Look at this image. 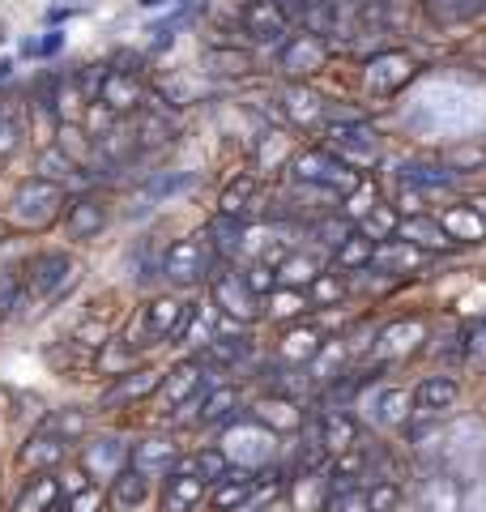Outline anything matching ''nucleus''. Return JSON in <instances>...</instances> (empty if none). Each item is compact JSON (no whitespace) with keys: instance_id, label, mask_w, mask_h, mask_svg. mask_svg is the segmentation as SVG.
I'll return each instance as SVG.
<instances>
[{"instance_id":"nucleus-1","label":"nucleus","mask_w":486,"mask_h":512,"mask_svg":"<svg viewBox=\"0 0 486 512\" xmlns=\"http://www.w3.org/2000/svg\"><path fill=\"white\" fill-rule=\"evenodd\" d=\"M222 457L231 461V466H239V470H261V466H269L273 457H278V436H273L269 427H261L252 419V414H239V419H231L222 427Z\"/></svg>"},{"instance_id":"nucleus-2","label":"nucleus","mask_w":486,"mask_h":512,"mask_svg":"<svg viewBox=\"0 0 486 512\" xmlns=\"http://www.w3.org/2000/svg\"><path fill=\"white\" fill-rule=\"evenodd\" d=\"M60 214H64V188L39 180V175L22 180L9 197V222L18 231H47Z\"/></svg>"},{"instance_id":"nucleus-3","label":"nucleus","mask_w":486,"mask_h":512,"mask_svg":"<svg viewBox=\"0 0 486 512\" xmlns=\"http://www.w3.org/2000/svg\"><path fill=\"white\" fill-rule=\"evenodd\" d=\"M77 282V261L64 248H43L35 252L30 261L22 265V286H26V299L47 303V299H60L69 286Z\"/></svg>"},{"instance_id":"nucleus-4","label":"nucleus","mask_w":486,"mask_h":512,"mask_svg":"<svg viewBox=\"0 0 486 512\" xmlns=\"http://www.w3.org/2000/svg\"><path fill=\"white\" fill-rule=\"evenodd\" d=\"M209 295H214V308L218 316L235 320V325H252V320H261L265 308H261V295H252V286L243 282L239 269H218V274H209Z\"/></svg>"},{"instance_id":"nucleus-5","label":"nucleus","mask_w":486,"mask_h":512,"mask_svg":"<svg viewBox=\"0 0 486 512\" xmlns=\"http://www.w3.org/2000/svg\"><path fill=\"white\" fill-rule=\"evenodd\" d=\"M158 274L167 278L171 286H197L214 274V252H209L205 239L188 235V239H175V244L162 252L158 261Z\"/></svg>"},{"instance_id":"nucleus-6","label":"nucleus","mask_w":486,"mask_h":512,"mask_svg":"<svg viewBox=\"0 0 486 512\" xmlns=\"http://www.w3.org/2000/svg\"><path fill=\"white\" fill-rule=\"evenodd\" d=\"M214 376H218L214 363H205L201 355H192L184 363H175L171 372H162V384H158L154 397H162V406H167V410H180L184 402H192V397H201Z\"/></svg>"},{"instance_id":"nucleus-7","label":"nucleus","mask_w":486,"mask_h":512,"mask_svg":"<svg viewBox=\"0 0 486 512\" xmlns=\"http://www.w3.org/2000/svg\"><path fill=\"white\" fill-rule=\"evenodd\" d=\"M188 316H192V303H184V299H175V295L150 299V303H145V312H141V329H145V342H141V346L180 342Z\"/></svg>"},{"instance_id":"nucleus-8","label":"nucleus","mask_w":486,"mask_h":512,"mask_svg":"<svg viewBox=\"0 0 486 512\" xmlns=\"http://www.w3.org/2000/svg\"><path fill=\"white\" fill-rule=\"evenodd\" d=\"M94 103H99L107 116H137L145 107V82L141 73H124V69H111L103 73L99 90H94Z\"/></svg>"},{"instance_id":"nucleus-9","label":"nucleus","mask_w":486,"mask_h":512,"mask_svg":"<svg viewBox=\"0 0 486 512\" xmlns=\"http://www.w3.org/2000/svg\"><path fill=\"white\" fill-rule=\"evenodd\" d=\"M290 171H295V180H303V184H320V188H333V192H354L359 188V171L337 163L329 150H303Z\"/></svg>"},{"instance_id":"nucleus-10","label":"nucleus","mask_w":486,"mask_h":512,"mask_svg":"<svg viewBox=\"0 0 486 512\" xmlns=\"http://www.w3.org/2000/svg\"><path fill=\"white\" fill-rule=\"evenodd\" d=\"M329 154L337 158V163H346L350 171L354 167H371L380 158V141L376 133H371L367 124L350 120V124H333L329 128Z\"/></svg>"},{"instance_id":"nucleus-11","label":"nucleus","mask_w":486,"mask_h":512,"mask_svg":"<svg viewBox=\"0 0 486 512\" xmlns=\"http://www.w3.org/2000/svg\"><path fill=\"white\" fill-rule=\"evenodd\" d=\"M81 474L90 478L94 487L99 483H111L120 470H128V444L120 436H99L90 444H81Z\"/></svg>"},{"instance_id":"nucleus-12","label":"nucleus","mask_w":486,"mask_h":512,"mask_svg":"<svg viewBox=\"0 0 486 512\" xmlns=\"http://www.w3.org/2000/svg\"><path fill=\"white\" fill-rule=\"evenodd\" d=\"M64 231H69V239H94L107 231L111 222V210L103 197H94V192H77V197H64Z\"/></svg>"},{"instance_id":"nucleus-13","label":"nucleus","mask_w":486,"mask_h":512,"mask_svg":"<svg viewBox=\"0 0 486 512\" xmlns=\"http://www.w3.org/2000/svg\"><path fill=\"white\" fill-rule=\"evenodd\" d=\"M158 384H162V372H158V367H133V372L116 376V380H111L107 389H103L99 410H128V406L145 402V397H154V393H158Z\"/></svg>"},{"instance_id":"nucleus-14","label":"nucleus","mask_w":486,"mask_h":512,"mask_svg":"<svg viewBox=\"0 0 486 512\" xmlns=\"http://www.w3.org/2000/svg\"><path fill=\"white\" fill-rule=\"evenodd\" d=\"M180 444L167 440V436H145V440H133L128 444V466L137 474H145L154 483V478H167L175 466H180Z\"/></svg>"},{"instance_id":"nucleus-15","label":"nucleus","mask_w":486,"mask_h":512,"mask_svg":"<svg viewBox=\"0 0 486 512\" xmlns=\"http://www.w3.org/2000/svg\"><path fill=\"white\" fill-rule=\"evenodd\" d=\"M64 457H69V444L47 436L43 427L35 431V436H26V444L18 448V466L26 474H56L64 466Z\"/></svg>"},{"instance_id":"nucleus-16","label":"nucleus","mask_w":486,"mask_h":512,"mask_svg":"<svg viewBox=\"0 0 486 512\" xmlns=\"http://www.w3.org/2000/svg\"><path fill=\"white\" fill-rule=\"evenodd\" d=\"M205 495H209V487L184 466V457H180V466L162 478V512H192Z\"/></svg>"},{"instance_id":"nucleus-17","label":"nucleus","mask_w":486,"mask_h":512,"mask_svg":"<svg viewBox=\"0 0 486 512\" xmlns=\"http://www.w3.org/2000/svg\"><path fill=\"white\" fill-rule=\"evenodd\" d=\"M243 414V397L235 384H209L197 397V427H226Z\"/></svg>"},{"instance_id":"nucleus-18","label":"nucleus","mask_w":486,"mask_h":512,"mask_svg":"<svg viewBox=\"0 0 486 512\" xmlns=\"http://www.w3.org/2000/svg\"><path fill=\"white\" fill-rule=\"evenodd\" d=\"M60 500L64 491L56 474H30L18 491V500H13V512H60Z\"/></svg>"},{"instance_id":"nucleus-19","label":"nucleus","mask_w":486,"mask_h":512,"mask_svg":"<svg viewBox=\"0 0 486 512\" xmlns=\"http://www.w3.org/2000/svg\"><path fill=\"white\" fill-rule=\"evenodd\" d=\"M286 18L278 13L273 0H248V9H243V30L256 39V43H282L286 39Z\"/></svg>"},{"instance_id":"nucleus-20","label":"nucleus","mask_w":486,"mask_h":512,"mask_svg":"<svg viewBox=\"0 0 486 512\" xmlns=\"http://www.w3.org/2000/svg\"><path fill=\"white\" fill-rule=\"evenodd\" d=\"M316 436H320L324 453H350V448L359 444V423H354L346 410H324L316 423Z\"/></svg>"},{"instance_id":"nucleus-21","label":"nucleus","mask_w":486,"mask_h":512,"mask_svg":"<svg viewBox=\"0 0 486 512\" xmlns=\"http://www.w3.org/2000/svg\"><path fill=\"white\" fill-rule=\"evenodd\" d=\"M26 137H30L26 133V103L0 94V163H9V158L22 150Z\"/></svg>"},{"instance_id":"nucleus-22","label":"nucleus","mask_w":486,"mask_h":512,"mask_svg":"<svg viewBox=\"0 0 486 512\" xmlns=\"http://www.w3.org/2000/svg\"><path fill=\"white\" fill-rule=\"evenodd\" d=\"M324 64V39L320 35H295L286 47H282V69L290 77H303Z\"/></svg>"},{"instance_id":"nucleus-23","label":"nucleus","mask_w":486,"mask_h":512,"mask_svg":"<svg viewBox=\"0 0 486 512\" xmlns=\"http://www.w3.org/2000/svg\"><path fill=\"white\" fill-rule=\"evenodd\" d=\"M107 500L116 504L120 512H128V508H141L145 500H150V478H145V474H137L133 466H128V470H120V474H116V478H111V483H107Z\"/></svg>"},{"instance_id":"nucleus-24","label":"nucleus","mask_w":486,"mask_h":512,"mask_svg":"<svg viewBox=\"0 0 486 512\" xmlns=\"http://www.w3.org/2000/svg\"><path fill=\"white\" fill-rule=\"evenodd\" d=\"M397 239H405V244H414V248H431V252H448L452 248V239L444 235V227L435 218H423V214H410L401 222V231Z\"/></svg>"},{"instance_id":"nucleus-25","label":"nucleus","mask_w":486,"mask_h":512,"mask_svg":"<svg viewBox=\"0 0 486 512\" xmlns=\"http://www.w3.org/2000/svg\"><path fill=\"white\" fill-rule=\"evenodd\" d=\"M418 406H423V414H444L457 406V397H461V384L452 380V376H427L423 384H418Z\"/></svg>"},{"instance_id":"nucleus-26","label":"nucleus","mask_w":486,"mask_h":512,"mask_svg":"<svg viewBox=\"0 0 486 512\" xmlns=\"http://www.w3.org/2000/svg\"><path fill=\"white\" fill-rule=\"evenodd\" d=\"M43 431H47V436H56V440H64V444H77V440L90 436V414L77 410V406L52 410V414L43 419Z\"/></svg>"},{"instance_id":"nucleus-27","label":"nucleus","mask_w":486,"mask_h":512,"mask_svg":"<svg viewBox=\"0 0 486 512\" xmlns=\"http://www.w3.org/2000/svg\"><path fill=\"white\" fill-rule=\"evenodd\" d=\"M35 175H39V180H47V184H60V188H64L69 180H81V175H86V171H81V167L73 163V158L64 154V150L56 146V141H52V146H43Z\"/></svg>"},{"instance_id":"nucleus-28","label":"nucleus","mask_w":486,"mask_h":512,"mask_svg":"<svg viewBox=\"0 0 486 512\" xmlns=\"http://www.w3.org/2000/svg\"><path fill=\"white\" fill-rule=\"evenodd\" d=\"M94 367H99L103 376H124L137 367V346L128 338H111V342H99V359H94Z\"/></svg>"},{"instance_id":"nucleus-29","label":"nucleus","mask_w":486,"mask_h":512,"mask_svg":"<svg viewBox=\"0 0 486 512\" xmlns=\"http://www.w3.org/2000/svg\"><path fill=\"white\" fill-rule=\"evenodd\" d=\"M205 244H209V252H218L222 261H235V256L243 252V222L218 214L214 222H209V239H205Z\"/></svg>"},{"instance_id":"nucleus-30","label":"nucleus","mask_w":486,"mask_h":512,"mask_svg":"<svg viewBox=\"0 0 486 512\" xmlns=\"http://www.w3.org/2000/svg\"><path fill=\"white\" fill-rule=\"evenodd\" d=\"M423 342H427L423 320H397V325H388L380 333V350H384V355H405V350H414Z\"/></svg>"},{"instance_id":"nucleus-31","label":"nucleus","mask_w":486,"mask_h":512,"mask_svg":"<svg viewBox=\"0 0 486 512\" xmlns=\"http://www.w3.org/2000/svg\"><path fill=\"white\" fill-rule=\"evenodd\" d=\"M256 197V175H239L235 184H226L222 188V197H218V214L222 218H248V205H256L252 201Z\"/></svg>"},{"instance_id":"nucleus-32","label":"nucleus","mask_w":486,"mask_h":512,"mask_svg":"<svg viewBox=\"0 0 486 512\" xmlns=\"http://www.w3.org/2000/svg\"><path fill=\"white\" fill-rule=\"evenodd\" d=\"M337 265L342 269H367L371 261H376V235H367V231H350L342 244H337Z\"/></svg>"},{"instance_id":"nucleus-33","label":"nucleus","mask_w":486,"mask_h":512,"mask_svg":"<svg viewBox=\"0 0 486 512\" xmlns=\"http://www.w3.org/2000/svg\"><path fill=\"white\" fill-rule=\"evenodd\" d=\"M252 419L261 423V427H278V431H286V427H299V410H295V402L290 397H265V402H256L252 406Z\"/></svg>"},{"instance_id":"nucleus-34","label":"nucleus","mask_w":486,"mask_h":512,"mask_svg":"<svg viewBox=\"0 0 486 512\" xmlns=\"http://www.w3.org/2000/svg\"><path fill=\"white\" fill-rule=\"evenodd\" d=\"M273 278H278V286H307L320 278V261L307 252H286V261L273 269Z\"/></svg>"},{"instance_id":"nucleus-35","label":"nucleus","mask_w":486,"mask_h":512,"mask_svg":"<svg viewBox=\"0 0 486 512\" xmlns=\"http://www.w3.org/2000/svg\"><path fill=\"white\" fill-rule=\"evenodd\" d=\"M184 466L201 478L205 487H214V483H222L226 478V470H231V461L222 457V448H201V453H192V457H184Z\"/></svg>"},{"instance_id":"nucleus-36","label":"nucleus","mask_w":486,"mask_h":512,"mask_svg":"<svg viewBox=\"0 0 486 512\" xmlns=\"http://www.w3.org/2000/svg\"><path fill=\"white\" fill-rule=\"evenodd\" d=\"M427 512H461V487L452 478H427L423 483Z\"/></svg>"},{"instance_id":"nucleus-37","label":"nucleus","mask_w":486,"mask_h":512,"mask_svg":"<svg viewBox=\"0 0 486 512\" xmlns=\"http://www.w3.org/2000/svg\"><path fill=\"white\" fill-rule=\"evenodd\" d=\"M401 180L418 192H444V188H452V171L435 167V163H414L410 171H401Z\"/></svg>"},{"instance_id":"nucleus-38","label":"nucleus","mask_w":486,"mask_h":512,"mask_svg":"<svg viewBox=\"0 0 486 512\" xmlns=\"http://www.w3.org/2000/svg\"><path fill=\"white\" fill-rule=\"evenodd\" d=\"M26 303V286H22V269H0V325L9 316H18Z\"/></svg>"},{"instance_id":"nucleus-39","label":"nucleus","mask_w":486,"mask_h":512,"mask_svg":"<svg viewBox=\"0 0 486 512\" xmlns=\"http://www.w3.org/2000/svg\"><path fill=\"white\" fill-rule=\"evenodd\" d=\"M316 350H320V338H316L312 329H290L286 338H282V359H290V363L316 359Z\"/></svg>"},{"instance_id":"nucleus-40","label":"nucleus","mask_w":486,"mask_h":512,"mask_svg":"<svg viewBox=\"0 0 486 512\" xmlns=\"http://www.w3.org/2000/svg\"><path fill=\"white\" fill-rule=\"evenodd\" d=\"M444 227V235L452 239V235H465V239H482L486 235V227L478 222V214L474 210H452V214H444V218H435Z\"/></svg>"},{"instance_id":"nucleus-41","label":"nucleus","mask_w":486,"mask_h":512,"mask_svg":"<svg viewBox=\"0 0 486 512\" xmlns=\"http://www.w3.org/2000/svg\"><path fill=\"white\" fill-rule=\"evenodd\" d=\"M188 184H192V175H184V171H162V175H154V180L145 184V197L162 201V197H171V192H180Z\"/></svg>"},{"instance_id":"nucleus-42","label":"nucleus","mask_w":486,"mask_h":512,"mask_svg":"<svg viewBox=\"0 0 486 512\" xmlns=\"http://www.w3.org/2000/svg\"><path fill=\"white\" fill-rule=\"evenodd\" d=\"M307 103H316V99H312V94H307L303 86H290V90H286V111H290V120L312 124L320 111H324V107H307Z\"/></svg>"},{"instance_id":"nucleus-43","label":"nucleus","mask_w":486,"mask_h":512,"mask_svg":"<svg viewBox=\"0 0 486 512\" xmlns=\"http://www.w3.org/2000/svg\"><path fill=\"white\" fill-rule=\"evenodd\" d=\"M60 47H64V35H60V30H47L43 39H35V35L22 39V56H30V60H52Z\"/></svg>"},{"instance_id":"nucleus-44","label":"nucleus","mask_w":486,"mask_h":512,"mask_svg":"<svg viewBox=\"0 0 486 512\" xmlns=\"http://www.w3.org/2000/svg\"><path fill=\"white\" fill-rule=\"evenodd\" d=\"M376 419L380 423H405V393L401 389H384L376 397Z\"/></svg>"},{"instance_id":"nucleus-45","label":"nucleus","mask_w":486,"mask_h":512,"mask_svg":"<svg viewBox=\"0 0 486 512\" xmlns=\"http://www.w3.org/2000/svg\"><path fill=\"white\" fill-rule=\"evenodd\" d=\"M107 508V495H103V487H81V491H73L69 495V504H64V512H103Z\"/></svg>"},{"instance_id":"nucleus-46","label":"nucleus","mask_w":486,"mask_h":512,"mask_svg":"<svg viewBox=\"0 0 486 512\" xmlns=\"http://www.w3.org/2000/svg\"><path fill=\"white\" fill-rule=\"evenodd\" d=\"M303 308H307V299L295 295V291L286 295V286H273V291H269V312H278V316H299Z\"/></svg>"},{"instance_id":"nucleus-47","label":"nucleus","mask_w":486,"mask_h":512,"mask_svg":"<svg viewBox=\"0 0 486 512\" xmlns=\"http://www.w3.org/2000/svg\"><path fill=\"white\" fill-rule=\"evenodd\" d=\"M324 508H329V512H371V508H367V495H363L359 487L329 495V500H324Z\"/></svg>"},{"instance_id":"nucleus-48","label":"nucleus","mask_w":486,"mask_h":512,"mask_svg":"<svg viewBox=\"0 0 486 512\" xmlns=\"http://www.w3.org/2000/svg\"><path fill=\"white\" fill-rule=\"evenodd\" d=\"M243 282H248L252 286V295H269L273 291V286H278V278H273V269L269 265H252V269H243Z\"/></svg>"},{"instance_id":"nucleus-49","label":"nucleus","mask_w":486,"mask_h":512,"mask_svg":"<svg viewBox=\"0 0 486 512\" xmlns=\"http://www.w3.org/2000/svg\"><path fill=\"white\" fill-rule=\"evenodd\" d=\"M397 500H401V491H397L393 483H380L376 491L367 495V508H371V512H393V508H397Z\"/></svg>"},{"instance_id":"nucleus-50","label":"nucleus","mask_w":486,"mask_h":512,"mask_svg":"<svg viewBox=\"0 0 486 512\" xmlns=\"http://www.w3.org/2000/svg\"><path fill=\"white\" fill-rule=\"evenodd\" d=\"M312 286H316V299H320V303H337V299H346V282H337V278H329V274H320Z\"/></svg>"},{"instance_id":"nucleus-51","label":"nucleus","mask_w":486,"mask_h":512,"mask_svg":"<svg viewBox=\"0 0 486 512\" xmlns=\"http://www.w3.org/2000/svg\"><path fill=\"white\" fill-rule=\"evenodd\" d=\"M13 77V56H0V82H9Z\"/></svg>"},{"instance_id":"nucleus-52","label":"nucleus","mask_w":486,"mask_h":512,"mask_svg":"<svg viewBox=\"0 0 486 512\" xmlns=\"http://www.w3.org/2000/svg\"><path fill=\"white\" fill-rule=\"evenodd\" d=\"M469 210H474V214H478V222H482V227H486V197H478L474 205H469Z\"/></svg>"},{"instance_id":"nucleus-53","label":"nucleus","mask_w":486,"mask_h":512,"mask_svg":"<svg viewBox=\"0 0 486 512\" xmlns=\"http://www.w3.org/2000/svg\"><path fill=\"white\" fill-rule=\"evenodd\" d=\"M141 9H158V5H171V0H137Z\"/></svg>"}]
</instances>
